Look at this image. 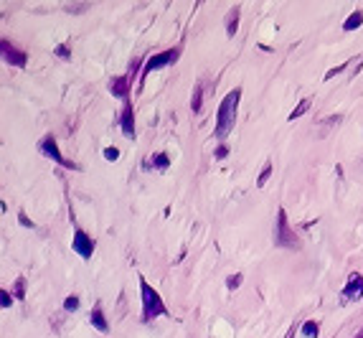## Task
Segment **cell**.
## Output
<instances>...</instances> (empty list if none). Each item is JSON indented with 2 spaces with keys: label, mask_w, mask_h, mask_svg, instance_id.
Returning <instances> with one entry per match:
<instances>
[{
  "label": "cell",
  "mask_w": 363,
  "mask_h": 338,
  "mask_svg": "<svg viewBox=\"0 0 363 338\" xmlns=\"http://www.w3.org/2000/svg\"><path fill=\"white\" fill-rule=\"evenodd\" d=\"M239 97H241V87L231 89V92H229V94L221 99V104H219V115H216V130H214V135H216L219 140L229 137V132L234 130V122H236V107H239Z\"/></svg>",
  "instance_id": "cell-1"
},
{
  "label": "cell",
  "mask_w": 363,
  "mask_h": 338,
  "mask_svg": "<svg viewBox=\"0 0 363 338\" xmlns=\"http://www.w3.org/2000/svg\"><path fill=\"white\" fill-rule=\"evenodd\" d=\"M140 295H142V323H150L160 315H168V308L163 303V297L155 287H150V282L145 277H140Z\"/></svg>",
  "instance_id": "cell-2"
},
{
  "label": "cell",
  "mask_w": 363,
  "mask_h": 338,
  "mask_svg": "<svg viewBox=\"0 0 363 338\" xmlns=\"http://www.w3.org/2000/svg\"><path fill=\"white\" fill-rule=\"evenodd\" d=\"M274 244H277V247H290V249H297V247H300V242H297V234L290 229V221H287V214H285V209H279V211H277Z\"/></svg>",
  "instance_id": "cell-3"
},
{
  "label": "cell",
  "mask_w": 363,
  "mask_h": 338,
  "mask_svg": "<svg viewBox=\"0 0 363 338\" xmlns=\"http://www.w3.org/2000/svg\"><path fill=\"white\" fill-rule=\"evenodd\" d=\"M38 150L46 155V158H51L54 163H59V165H64V168H71V171H76V163H71V160H66L64 155H61V150H59V145H56V137L54 135H46L41 142H38Z\"/></svg>",
  "instance_id": "cell-4"
},
{
  "label": "cell",
  "mask_w": 363,
  "mask_h": 338,
  "mask_svg": "<svg viewBox=\"0 0 363 338\" xmlns=\"http://www.w3.org/2000/svg\"><path fill=\"white\" fill-rule=\"evenodd\" d=\"M71 247H74V252L79 254V257H84V259H89L92 254H94V249H97V244H94V239L84 232V229H74V239H71Z\"/></svg>",
  "instance_id": "cell-5"
},
{
  "label": "cell",
  "mask_w": 363,
  "mask_h": 338,
  "mask_svg": "<svg viewBox=\"0 0 363 338\" xmlns=\"http://www.w3.org/2000/svg\"><path fill=\"white\" fill-rule=\"evenodd\" d=\"M178 56H180V49H168V51H160V54L150 56V59L145 61V74H150V71H155V69H163V66H168V64H175Z\"/></svg>",
  "instance_id": "cell-6"
},
{
  "label": "cell",
  "mask_w": 363,
  "mask_h": 338,
  "mask_svg": "<svg viewBox=\"0 0 363 338\" xmlns=\"http://www.w3.org/2000/svg\"><path fill=\"white\" fill-rule=\"evenodd\" d=\"M0 49H3V59H6L8 64H13V66H26V64H28V56H26L23 51H18L11 41H6V39H3Z\"/></svg>",
  "instance_id": "cell-7"
},
{
  "label": "cell",
  "mask_w": 363,
  "mask_h": 338,
  "mask_svg": "<svg viewBox=\"0 0 363 338\" xmlns=\"http://www.w3.org/2000/svg\"><path fill=\"white\" fill-rule=\"evenodd\" d=\"M343 297L345 300H360L363 297V275L353 272L348 277V285L343 287Z\"/></svg>",
  "instance_id": "cell-8"
},
{
  "label": "cell",
  "mask_w": 363,
  "mask_h": 338,
  "mask_svg": "<svg viewBox=\"0 0 363 338\" xmlns=\"http://www.w3.org/2000/svg\"><path fill=\"white\" fill-rule=\"evenodd\" d=\"M119 127H122L125 137H135V109L130 102H125V109H122V117H119Z\"/></svg>",
  "instance_id": "cell-9"
},
{
  "label": "cell",
  "mask_w": 363,
  "mask_h": 338,
  "mask_svg": "<svg viewBox=\"0 0 363 338\" xmlns=\"http://www.w3.org/2000/svg\"><path fill=\"white\" fill-rule=\"evenodd\" d=\"M109 92H112V97H119V99L127 102V97H130V79L127 77H114L109 82Z\"/></svg>",
  "instance_id": "cell-10"
},
{
  "label": "cell",
  "mask_w": 363,
  "mask_h": 338,
  "mask_svg": "<svg viewBox=\"0 0 363 338\" xmlns=\"http://www.w3.org/2000/svg\"><path fill=\"white\" fill-rule=\"evenodd\" d=\"M168 165H170L168 153H155V155H150V160H145V163H142V168H145V171H150V168H155V171H165Z\"/></svg>",
  "instance_id": "cell-11"
},
{
  "label": "cell",
  "mask_w": 363,
  "mask_h": 338,
  "mask_svg": "<svg viewBox=\"0 0 363 338\" xmlns=\"http://www.w3.org/2000/svg\"><path fill=\"white\" fill-rule=\"evenodd\" d=\"M89 323L99 330V333H107L109 330V323H107V318H104V313H102V308L97 305L94 310H92V315H89Z\"/></svg>",
  "instance_id": "cell-12"
},
{
  "label": "cell",
  "mask_w": 363,
  "mask_h": 338,
  "mask_svg": "<svg viewBox=\"0 0 363 338\" xmlns=\"http://www.w3.org/2000/svg\"><path fill=\"white\" fill-rule=\"evenodd\" d=\"M360 26H363V11H355V13H350V16L345 18L343 31H355V28H360Z\"/></svg>",
  "instance_id": "cell-13"
},
{
  "label": "cell",
  "mask_w": 363,
  "mask_h": 338,
  "mask_svg": "<svg viewBox=\"0 0 363 338\" xmlns=\"http://www.w3.org/2000/svg\"><path fill=\"white\" fill-rule=\"evenodd\" d=\"M300 333H302L305 338H317V333H320V325H317L315 320H305V323H302V328H300Z\"/></svg>",
  "instance_id": "cell-14"
},
{
  "label": "cell",
  "mask_w": 363,
  "mask_h": 338,
  "mask_svg": "<svg viewBox=\"0 0 363 338\" xmlns=\"http://www.w3.org/2000/svg\"><path fill=\"white\" fill-rule=\"evenodd\" d=\"M236 26H239V8H234V11L229 13V18H226V33L234 36V33H236Z\"/></svg>",
  "instance_id": "cell-15"
},
{
  "label": "cell",
  "mask_w": 363,
  "mask_h": 338,
  "mask_svg": "<svg viewBox=\"0 0 363 338\" xmlns=\"http://www.w3.org/2000/svg\"><path fill=\"white\" fill-rule=\"evenodd\" d=\"M307 109H310V99H302V102H300V104H297V107L290 112V117H287V120H297L300 115H305Z\"/></svg>",
  "instance_id": "cell-16"
},
{
  "label": "cell",
  "mask_w": 363,
  "mask_h": 338,
  "mask_svg": "<svg viewBox=\"0 0 363 338\" xmlns=\"http://www.w3.org/2000/svg\"><path fill=\"white\" fill-rule=\"evenodd\" d=\"M201 92H204V87L198 84V87L193 89V99H191V109H193V112H201Z\"/></svg>",
  "instance_id": "cell-17"
},
{
  "label": "cell",
  "mask_w": 363,
  "mask_h": 338,
  "mask_svg": "<svg viewBox=\"0 0 363 338\" xmlns=\"http://www.w3.org/2000/svg\"><path fill=\"white\" fill-rule=\"evenodd\" d=\"M338 125H340V115H335V117H330V120H328L325 125H322V130H320V135H322V137H325V135L330 132V127H338Z\"/></svg>",
  "instance_id": "cell-18"
},
{
  "label": "cell",
  "mask_w": 363,
  "mask_h": 338,
  "mask_svg": "<svg viewBox=\"0 0 363 338\" xmlns=\"http://www.w3.org/2000/svg\"><path fill=\"white\" fill-rule=\"evenodd\" d=\"M64 308H66V310H71V313H74V310H79V297H76V295H69V297L64 300Z\"/></svg>",
  "instance_id": "cell-19"
},
{
  "label": "cell",
  "mask_w": 363,
  "mask_h": 338,
  "mask_svg": "<svg viewBox=\"0 0 363 338\" xmlns=\"http://www.w3.org/2000/svg\"><path fill=\"white\" fill-rule=\"evenodd\" d=\"M241 280H244V277H241L239 272H236V275H229V277H226V287H229V290H236V287L241 285Z\"/></svg>",
  "instance_id": "cell-20"
},
{
  "label": "cell",
  "mask_w": 363,
  "mask_h": 338,
  "mask_svg": "<svg viewBox=\"0 0 363 338\" xmlns=\"http://www.w3.org/2000/svg\"><path fill=\"white\" fill-rule=\"evenodd\" d=\"M0 305H3V308H11V305H13V295H11L8 290H0Z\"/></svg>",
  "instance_id": "cell-21"
},
{
  "label": "cell",
  "mask_w": 363,
  "mask_h": 338,
  "mask_svg": "<svg viewBox=\"0 0 363 338\" xmlns=\"http://www.w3.org/2000/svg\"><path fill=\"white\" fill-rule=\"evenodd\" d=\"M269 176H272V163H267V165H264V171H262V176H259V181H257L259 189H262V186L269 181Z\"/></svg>",
  "instance_id": "cell-22"
},
{
  "label": "cell",
  "mask_w": 363,
  "mask_h": 338,
  "mask_svg": "<svg viewBox=\"0 0 363 338\" xmlns=\"http://www.w3.org/2000/svg\"><path fill=\"white\" fill-rule=\"evenodd\" d=\"M104 158H107L109 163H114V160L119 158V150H117V147H104Z\"/></svg>",
  "instance_id": "cell-23"
},
{
  "label": "cell",
  "mask_w": 363,
  "mask_h": 338,
  "mask_svg": "<svg viewBox=\"0 0 363 338\" xmlns=\"http://www.w3.org/2000/svg\"><path fill=\"white\" fill-rule=\"evenodd\" d=\"M56 56H59V59H64V61H66V59H71L69 46H64V44H61V46H56Z\"/></svg>",
  "instance_id": "cell-24"
},
{
  "label": "cell",
  "mask_w": 363,
  "mask_h": 338,
  "mask_svg": "<svg viewBox=\"0 0 363 338\" xmlns=\"http://www.w3.org/2000/svg\"><path fill=\"white\" fill-rule=\"evenodd\" d=\"M23 292H26V280H23V277H18V282H16V297H18V300H23Z\"/></svg>",
  "instance_id": "cell-25"
},
{
  "label": "cell",
  "mask_w": 363,
  "mask_h": 338,
  "mask_svg": "<svg viewBox=\"0 0 363 338\" xmlns=\"http://www.w3.org/2000/svg\"><path fill=\"white\" fill-rule=\"evenodd\" d=\"M214 155H216V160H224V158L229 155V147H226V145H219V147H216V153H214Z\"/></svg>",
  "instance_id": "cell-26"
},
{
  "label": "cell",
  "mask_w": 363,
  "mask_h": 338,
  "mask_svg": "<svg viewBox=\"0 0 363 338\" xmlns=\"http://www.w3.org/2000/svg\"><path fill=\"white\" fill-rule=\"evenodd\" d=\"M18 219H21V224H23V227H31V229H33V221H31V219H28V216H26L23 211L18 214Z\"/></svg>",
  "instance_id": "cell-27"
},
{
  "label": "cell",
  "mask_w": 363,
  "mask_h": 338,
  "mask_svg": "<svg viewBox=\"0 0 363 338\" xmlns=\"http://www.w3.org/2000/svg\"><path fill=\"white\" fill-rule=\"evenodd\" d=\"M355 338H363V328H360V330H358V335H355Z\"/></svg>",
  "instance_id": "cell-28"
}]
</instances>
